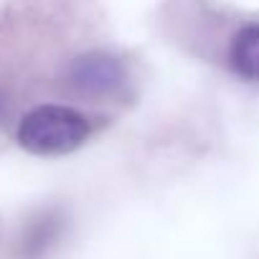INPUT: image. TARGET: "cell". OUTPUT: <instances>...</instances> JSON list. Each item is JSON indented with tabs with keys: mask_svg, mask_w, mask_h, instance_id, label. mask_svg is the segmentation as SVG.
Returning a JSON list of instances; mask_svg holds the SVG:
<instances>
[{
	"mask_svg": "<svg viewBox=\"0 0 259 259\" xmlns=\"http://www.w3.org/2000/svg\"><path fill=\"white\" fill-rule=\"evenodd\" d=\"M89 138V122L71 107L41 104L18 124V143L33 155H64Z\"/></svg>",
	"mask_w": 259,
	"mask_h": 259,
	"instance_id": "6da1fadb",
	"label": "cell"
},
{
	"mask_svg": "<svg viewBox=\"0 0 259 259\" xmlns=\"http://www.w3.org/2000/svg\"><path fill=\"white\" fill-rule=\"evenodd\" d=\"M127 81V71L119 59L109 54H84L69 69V87L89 99H104L117 94Z\"/></svg>",
	"mask_w": 259,
	"mask_h": 259,
	"instance_id": "7a4b0ae2",
	"label": "cell"
},
{
	"mask_svg": "<svg viewBox=\"0 0 259 259\" xmlns=\"http://www.w3.org/2000/svg\"><path fill=\"white\" fill-rule=\"evenodd\" d=\"M229 64L236 76L246 81H259V23H249L234 36Z\"/></svg>",
	"mask_w": 259,
	"mask_h": 259,
	"instance_id": "3957f363",
	"label": "cell"
},
{
	"mask_svg": "<svg viewBox=\"0 0 259 259\" xmlns=\"http://www.w3.org/2000/svg\"><path fill=\"white\" fill-rule=\"evenodd\" d=\"M3 112H6V104H3V97H0V119H3Z\"/></svg>",
	"mask_w": 259,
	"mask_h": 259,
	"instance_id": "277c9868",
	"label": "cell"
}]
</instances>
